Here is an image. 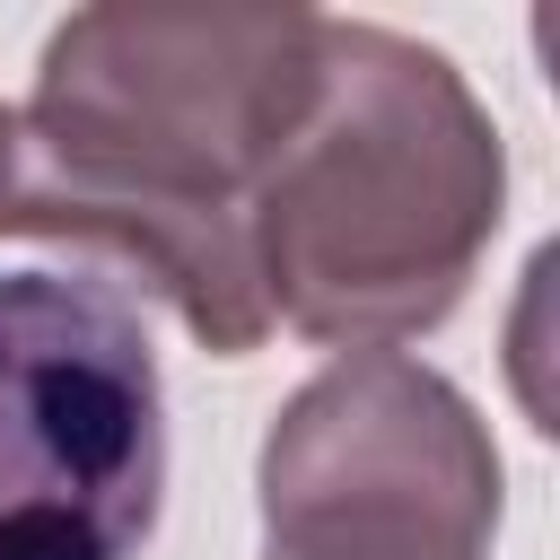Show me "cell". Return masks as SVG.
Returning <instances> with one entry per match:
<instances>
[{"label":"cell","mask_w":560,"mask_h":560,"mask_svg":"<svg viewBox=\"0 0 560 560\" xmlns=\"http://www.w3.org/2000/svg\"><path fill=\"white\" fill-rule=\"evenodd\" d=\"M499 455L402 350L324 368L262 446V560H490Z\"/></svg>","instance_id":"obj_4"},{"label":"cell","mask_w":560,"mask_h":560,"mask_svg":"<svg viewBox=\"0 0 560 560\" xmlns=\"http://www.w3.org/2000/svg\"><path fill=\"white\" fill-rule=\"evenodd\" d=\"M499 131L446 52L324 18L315 96L245 210L262 315L332 350L429 332L499 228Z\"/></svg>","instance_id":"obj_2"},{"label":"cell","mask_w":560,"mask_h":560,"mask_svg":"<svg viewBox=\"0 0 560 560\" xmlns=\"http://www.w3.org/2000/svg\"><path fill=\"white\" fill-rule=\"evenodd\" d=\"M166 490L149 324L79 271H0V560H131Z\"/></svg>","instance_id":"obj_3"},{"label":"cell","mask_w":560,"mask_h":560,"mask_svg":"<svg viewBox=\"0 0 560 560\" xmlns=\"http://www.w3.org/2000/svg\"><path fill=\"white\" fill-rule=\"evenodd\" d=\"M9 201H18V114L0 105V228H9Z\"/></svg>","instance_id":"obj_5"},{"label":"cell","mask_w":560,"mask_h":560,"mask_svg":"<svg viewBox=\"0 0 560 560\" xmlns=\"http://www.w3.org/2000/svg\"><path fill=\"white\" fill-rule=\"evenodd\" d=\"M315 52L306 9H79L18 114L9 228L122 262L245 359L271 332L245 210L315 96Z\"/></svg>","instance_id":"obj_1"}]
</instances>
